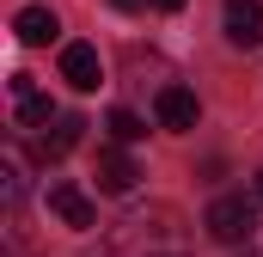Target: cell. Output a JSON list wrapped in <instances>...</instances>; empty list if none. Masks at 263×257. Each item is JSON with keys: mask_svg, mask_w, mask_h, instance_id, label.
Instances as JSON below:
<instances>
[{"mask_svg": "<svg viewBox=\"0 0 263 257\" xmlns=\"http://www.w3.org/2000/svg\"><path fill=\"white\" fill-rule=\"evenodd\" d=\"M153 6H159V12H184V0H153Z\"/></svg>", "mask_w": 263, "mask_h": 257, "instance_id": "cell-12", "label": "cell"}, {"mask_svg": "<svg viewBox=\"0 0 263 257\" xmlns=\"http://www.w3.org/2000/svg\"><path fill=\"white\" fill-rule=\"evenodd\" d=\"M80 117H55V128H43V159H62V153H73L80 147Z\"/></svg>", "mask_w": 263, "mask_h": 257, "instance_id": "cell-10", "label": "cell"}, {"mask_svg": "<svg viewBox=\"0 0 263 257\" xmlns=\"http://www.w3.org/2000/svg\"><path fill=\"white\" fill-rule=\"evenodd\" d=\"M257 202H263V172H257Z\"/></svg>", "mask_w": 263, "mask_h": 257, "instance_id": "cell-14", "label": "cell"}, {"mask_svg": "<svg viewBox=\"0 0 263 257\" xmlns=\"http://www.w3.org/2000/svg\"><path fill=\"white\" fill-rule=\"evenodd\" d=\"M153 117H159V128H172V135H184V128H196L202 104L190 86H159V98H153Z\"/></svg>", "mask_w": 263, "mask_h": 257, "instance_id": "cell-5", "label": "cell"}, {"mask_svg": "<svg viewBox=\"0 0 263 257\" xmlns=\"http://www.w3.org/2000/svg\"><path fill=\"white\" fill-rule=\"evenodd\" d=\"M245 257H263V251H245Z\"/></svg>", "mask_w": 263, "mask_h": 257, "instance_id": "cell-15", "label": "cell"}, {"mask_svg": "<svg viewBox=\"0 0 263 257\" xmlns=\"http://www.w3.org/2000/svg\"><path fill=\"white\" fill-rule=\"evenodd\" d=\"M62 80L73 86V92H98V86H104L98 49H92V43H67V49H62Z\"/></svg>", "mask_w": 263, "mask_h": 257, "instance_id": "cell-7", "label": "cell"}, {"mask_svg": "<svg viewBox=\"0 0 263 257\" xmlns=\"http://www.w3.org/2000/svg\"><path fill=\"white\" fill-rule=\"evenodd\" d=\"M110 245L123 257H178L184 251V227H178V208H135L117 221Z\"/></svg>", "mask_w": 263, "mask_h": 257, "instance_id": "cell-1", "label": "cell"}, {"mask_svg": "<svg viewBox=\"0 0 263 257\" xmlns=\"http://www.w3.org/2000/svg\"><path fill=\"white\" fill-rule=\"evenodd\" d=\"M104 128H110V141H123V147H129V141H141V135H147V123H141L135 111H123V104H117V111L104 117Z\"/></svg>", "mask_w": 263, "mask_h": 257, "instance_id": "cell-11", "label": "cell"}, {"mask_svg": "<svg viewBox=\"0 0 263 257\" xmlns=\"http://www.w3.org/2000/svg\"><path fill=\"white\" fill-rule=\"evenodd\" d=\"M220 25H227V43L233 49H257L263 43V0H227Z\"/></svg>", "mask_w": 263, "mask_h": 257, "instance_id": "cell-4", "label": "cell"}, {"mask_svg": "<svg viewBox=\"0 0 263 257\" xmlns=\"http://www.w3.org/2000/svg\"><path fill=\"white\" fill-rule=\"evenodd\" d=\"M49 214L62 221V227H73V233H92L98 227V208H92V196L73 190V184H49Z\"/></svg>", "mask_w": 263, "mask_h": 257, "instance_id": "cell-6", "label": "cell"}, {"mask_svg": "<svg viewBox=\"0 0 263 257\" xmlns=\"http://www.w3.org/2000/svg\"><path fill=\"white\" fill-rule=\"evenodd\" d=\"M12 123H18V128H43V123H49V98L37 92L31 74H12Z\"/></svg>", "mask_w": 263, "mask_h": 257, "instance_id": "cell-8", "label": "cell"}, {"mask_svg": "<svg viewBox=\"0 0 263 257\" xmlns=\"http://www.w3.org/2000/svg\"><path fill=\"white\" fill-rule=\"evenodd\" d=\"M12 31H18V43H25V49H37V43H49L62 25H55V12H49V6H25V12L12 19Z\"/></svg>", "mask_w": 263, "mask_h": 257, "instance_id": "cell-9", "label": "cell"}, {"mask_svg": "<svg viewBox=\"0 0 263 257\" xmlns=\"http://www.w3.org/2000/svg\"><path fill=\"white\" fill-rule=\"evenodd\" d=\"M110 6H123V12H135V6H141V0H110Z\"/></svg>", "mask_w": 263, "mask_h": 257, "instance_id": "cell-13", "label": "cell"}, {"mask_svg": "<svg viewBox=\"0 0 263 257\" xmlns=\"http://www.w3.org/2000/svg\"><path fill=\"white\" fill-rule=\"evenodd\" d=\"M202 227H208V239H220V245H245V239L257 233V202H245V196H214L208 214H202Z\"/></svg>", "mask_w": 263, "mask_h": 257, "instance_id": "cell-2", "label": "cell"}, {"mask_svg": "<svg viewBox=\"0 0 263 257\" xmlns=\"http://www.w3.org/2000/svg\"><path fill=\"white\" fill-rule=\"evenodd\" d=\"M92 178H98V190H104V196H129L135 184H141V166H135L129 153H123V141H117V147H98Z\"/></svg>", "mask_w": 263, "mask_h": 257, "instance_id": "cell-3", "label": "cell"}]
</instances>
